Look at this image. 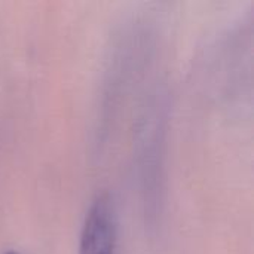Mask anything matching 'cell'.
Masks as SVG:
<instances>
[{"label": "cell", "mask_w": 254, "mask_h": 254, "mask_svg": "<svg viewBox=\"0 0 254 254\" xmlns=\"http://www.w3.org/2000/svg\"><path fill=\"white\" fill-rule=\"evenodd\" d=\"M4 254H18V253H15V252H7V253H4Z\"/></svg>", "instance_id": "cell-2"}, {"label": "cell", "mask_w": 254, "mask_h": 254, "mask_svg": "<svg viewBox=\"0 0 254 254\" xmlns=\"http://www.w3.org/2000/svg\"><path fill=\"white\" fill-rule=\"evenodd\" d=\"M116 235L112 229L92 225L82 231L80 254H113Z\"/></svg>", "instance_id": "cell-1"}]
</instances>
